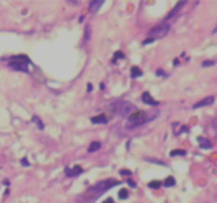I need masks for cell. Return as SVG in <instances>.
I'll list each match as a JSON object with an SVG mask.
<instances>
[{"instance_id":"obj_7","label":"cell","mask_w":217,"mask_h":203,"mask_svg":"<svg viewBox=\"0 0 217 203\" xmlns=\"http://www.w3.org/2000/svg\"><path fill=\"white\" fill-rule=\"evenodd\" d=\"M213 103H214V97L213 96H208V97H205V99L199 100L198 103H195L193 104V109H199L202 106H210V104H213Z\"/></svg>"},{"instance_id":"obj_26","label":"cell","mask_w":217,"mask_h":203,"mask_svg":"<svg viewBox=\"0 0 217 203\" xmlns=\"http://www.w3.org/2000/svg\"><path fill=\"white\" fill-rule=\"evenodd\" d=\"M128 185H131V187H134V188H135V182H134L133 179H128Z\"/></svg>"},{"instance_id":"obj_6","label":"cell","mask_w":217,"mask_h":203,"mask_svg":"<svg viewBox=\"0 0 217 203\" xmlns=\"http://www.w3.org/2000/svg\"><path fill=\"white\" fill-rule=\"evenodd\" d=\"M82 172H83V169L80 166H75V167H67V169H65V175H67L69 178L79 176V175H82Z\"/></svg>"},{"instance_id":"obj_23","label":"cell","mask_w":217,"mask_h":203,"mask_svg":"<svg viewBox=\"0 0 217 203\" xmlns=\"http://www.w3.org/2000/svg\"><path fill=\"white\" fill-rule=\"evenodd\" d=\"M152 42H155V39L147 37V39H144V41H143V45H149V43H152Z\"/></svg>"},{"instance_id":"obj_22","label":"cell","mask_w":217,"mask_h":203,"mask_svg":"<svg viewBox=\"0 0 217 203\" xmlns=\"http://www.w3.org/2000/svg\"><path fill=\"white\" fill-rule=\"evenodd\" d=\"M119 197H121V199H127V197H128V191H127L125 188L119 191Z\"/></svg>"},{"instance_id":"obj_25","label":"cell","mask_w":217,"mask_h":203,"mask_svg":"<svg viewBox=\"0 0 217 203\" xmlns=\"http://www.w3.org/2000/svg\"><path fill=\"white\" fill-rule=\"evenodd\" d=\"M21 163H22V166H30V163H28V160H27V158H22V161H21Z\"/></svg>"},{"instance_id":"obj_5","label":"cell","mask_w":217,"mask_h":203,"mask_svg":"<svg viewBox=\"0 0 217 203\" xmlns=\"http://www.w3.org/2000/svg\"><path fill=\"white\" fill-rule=\"evenodd\" d=\"M144 122H146V120H144V112L135 110V112L131 115L128 118V121H127V128L139 127V126H141V124H144Z\"/></svg>"},{"instance_id":"obj_16","label":"cell","mask_w":217,"mask_h":203,"mask_svg":"<svg viewBox=\"0 0 217 203\" xmlns=\"http://www.w3.org/2000/svg\"><path fill=\"white\" fill-rule=\"evenodd\" d=\"M31 121H33V122H34V124H37V127H39V128H40V130H43V128H45V126H43V122H42V120H40V118H39V116H37V115H33V116H31Z\"/></svg>"},{"instance_id":"obj_18","label":"cell","mask_w":217,"mask_h":203,"mask_svg":"<svg viewBox=\"0 0 217 203\" xmlns=\"http://www.w3.org/2000/svg\"><path fill=\"white\" fill-rule=\"evenodd\" d=\"M171 157H177V155H186V151L185 149H174V151L170 152Z\"/></svg>"},{"instance_id":"obj_21","label":"cell","mask_w":217,"mask_h":203,"mask_svg":"<svg viewBox=\"0 0 217 203\" xmlns=\"http://www.w3.org/2000/svg\"><path fill=\"white\" fill-rule=\"evenodd\" d=\"M125 55H123V52H121V51H117L116 54H115V58H113V63H116V60H119V58H123Z\"/></svg>"},{"instance_id":"obj_1","label":"cell","mask_w":217,"mask_h":203,"mask_svg":"<svg viewBox=\"0 0 217 203\" xmlns=\"http://www.w3.org/2000/svg\"><path fill=\"white\" fill-rule=\"evenodd\" d=\"M115 185H119V181L117 179H103L100 182H97V184H94L92 187L86 188L82 194H79L75 200V203H94L100 196H103L104 193L109 191Z\"/></svg>"},{"instance_id":"obj_2","label":"cell","mask_w":217,"mask_h":203,"mask_svg":"<svg viewBox=\"0 0 217 203\" xmlns=\"http://www.w3.org/2000/svg\"><path fill=\"white\" fill-rule=\"evenodd\" d=\"M9 64V69L15 70V72H22V73H27L28 72V57L27 55H14L11 58H5Z\"/></svg>"},{"instance_id":"obj_20","label":"cell","mask_w":217,"mask_h":203,"mask_svg":"<svg viewBox=\"0 0 217 203\" xmlns=\"http://www.w3.org/2000/svg\"><path fill=\"white\" fill-rule=\"evenodd\" d=\"M214 64H216L214 60H207V61L202 63V67H210V66H214Z\"/></svg>"},{"instance_id":"obj_27","label":"cell","mask_w":217,"mask_h":203,"mask_svg":"<svg viewBox=\"0 0 217 203\" xmlns=\"http://www.w3.org/2000/svg\"><path fill=\"white\" fill-rule=\"evenodd\" d=\"M103 203H115V202H113V199L110 197V199H106V200H104Z\"/></svg>"},{"instance_id":"obj_24","label":"cell","mask_w":217,"mask_h":203,"mask_svg":"<svg viewBox=\"0 0 217 203\" xmlns=\"http://www.w3.org/2000/svg\"><path fill=\"white\" fill-rule=\"evenodd\" d=\"M121 175H125V176H131V172H129V170H127V169H123V170H121V172H119Z\"/></svg>"},{"instance_id":"obj_4","label":"cell","mask_w":217,"mask_h":203,"mask_svg":"<svg viewBox=\"0 0 217 203\" xmlns=\"http://www.w3.org/2000/svg\"><path fill=\"white\" fill-rule=\"evenodd\" d=\"M170 31V24L168 23H162L159 25H156V27H153L152 30L149 31V37H152V39H159V37H164V36H167V33Z\"/></svg>"},{"instance_id":"obj_15","label":"cell","mask_w":217,"mask_h":203,"mask_svg":"<svg viewBox=\"0 0 217 203\" xmlns=\"http://www.w3.org/2000/svg\"><path fill=\"white\" fill-rule=\"evenodd\" d=\"M141 75H143V72H141L140 67H137V66L131 67V76H133V78H140Z\"/></svg>"},{"instance_id":"obj_8","label":"cell","mask_w":217,"mask_h":203,"mask_svg":"<svg viewBox=\"0 0 217 203\" xmlns=\"http://www.w3.org/2000/svg\"><path fill=\"white\" fill-rule=\"evenodd\" d=\"M141 100L144 102V103H147V104H150V106H158L159 104V102H156L152 96H150V93L149 91H146V93H143L141 94Z\"/></svg>"},{"instance_id":"obj_13","label":"cell","mask_w":217,"mask_h":203,"mask_svg":"<svg viewBox=\"0 0 217 203\" xmlns=\"http://www.w3.org/2000/svg\"><path fill=\"white\" fill-rule=\"evenodd\" d=\"M100 148H101V143L98 142V140H94V142H91L88 151H89V152H95V151H98Z\"/></svg>"},{"instance_id":"obj_12","label":"cell","mask_w":217,"mask_h":203,"mask_svg":"<svg viewBox=\"0 0 217 203\" xmlns=\"http://www.w3.org/2000/svg\"><path fill=\"white\" fill-rule=\"evenodd\" d=\"M158 115H159V112H158V110H150V112H144V120H146V122H147V121H152V120L156 118Z\"/></svg>"},{"instance_id":"obj_14","label":"cell","mask_w":217,"mask_h":203,"mask_svg":"<svg viewBox=\"0 0 217 203\" xmlns=\"http://www.w3.org/2000/svg\"><path fill=\"white\" fill-rule=\"evenodd\" d=\"M198 142H199V146H201V148H211V142H210L208 139L198 137Z\"/></svg>"},{"instance_id":"obj_11","label":"cell","mask_w":217,"mask_h":203,"mask_svg":"<svg viewBox=\"0 0 217 203\" xmlns=\"http://www.w3.org/2000/svg\"><path fill=\"white\" fill-rule=\"evenodd\" d=\"M107 121L109 120L106 115H98V116H92L91 118V122H94V124H106Z\"/></svg>"},{"instance_id":"obj_9","label":"cell","mask_w":217,"mask_h":203,"mask_svg":"<svg viewBox=\"0 0 217 203\" xmlns=\"http://www.w3.org/2000/svg\"><path fill=\"white\" fill-rule=\"evenodd\" d=\"M185 5H186V2H185V0H183V2H179V3H177V5L174 6V8H173V11H171L170 14L167 15V18H165L167 21H168V19H171V18H174L177 14H179V11H180V9H181L183 6H185Z\"/></svg>"},{"instance_id":"obj_3","label":"cell","mask_w":217,"mask_h":203,"mask_svg":"<svg viewBox=\"0 0 217 203\" xmlns=\"http://www.w3.org/2000/svg\"><path fill=\"white\" fill-rule=\"evenodd\" d=\"M110 112L115 115L123 116V115H128L131 112H135V106L127 100H117V102L110 104Z\"/></svg>"},{"instance_id":"obj_17","label":"cell","mask_w":217,"mask_h":203,"mask_svg":"<svg viewBox=\"0 0 217 203\" xmlns=\"http://www.w3.org/2000/svg\"><path fill=\"white\" fill-rule=\"evenodd\" d=\"M164 185L165 187H174L175 185V179L173 178V176H170V178H167L165 181H164Z\"/></svg>"},{"instance_id":"obj_19","label":"cell","mask_w":217,"mask_h":203,"mask_svg":"<svg viewBox=\"0 0 217 203\" xmlns=\"http://www.w3.org/2000/svg\"><path fill=\"white\" fill-rule=\"evenodd\" d=\"M161 185H162L161 181H150V182H149V187H150V188H159Z\"/></svg>"},{"instance_id":"obj_10","label":"cell","mask_w":217,"mask_h":203,"mask_svg":"<svg viewBox=\"0 0 217 203\" xmlns=\"http://www.w3.org/2000/svg\"><path fill=\"white\" fill-rule=\"evenodd\" d=\"M103 0H94V2L89 3V12L91 14H95V12H98V9L103 6Z\"/></svg>"},{"instance_id":"obj_28","label":"cell","mask_w":217,"mask_h":203,"mask_svg":"<svg viewBox=\"0 0 217 203\" xmlns=\"http://www.w3.org/2000/svg\"><path fill=\"white\" fill-rule=\"evenodd\" d=\"M156 75H159V76H164L165 73H164V70H156Z\"/></svg>"}]
</instances>
